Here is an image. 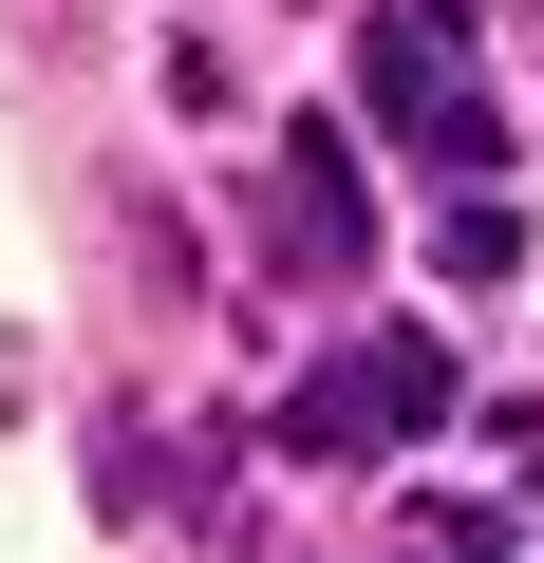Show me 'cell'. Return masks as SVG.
<instances>
[{
    "instance_id": "4",
    "label": "cell",
    "mask_w": 544,
    "mask_h": 563,
    "mask_svg": "<svg viewBox=\"0 0 544 563\" xmlns=\"http://www.w3.org/2000/svg\"><path fill=\"white\" fill-rule=\"evenodd\" d=\"M432 263H451V282H507V263H525V225H507V207H451V225H432Z\"/></svg>"
},
{
    "instance_id": "1",
    "label": "cell",
    "mask_w": 544,
    "mask_h": 563,
    "mask_svg": "<svg viewBox=\"0 0 544 563\" xmlns=\"http://www.w3.org/2000/svg\"><path fill=\"white\" fill-rule=\"evenodd\" d=\"M357 95L395 113V151L413 169H507V113H488V76H469V0H395V20H357Z\"/></svg>"
},
{
    "instance_id": "2",
    "label": "cell",
    "mask_w": 544,
    "mask_h": 563,
    "mask_svg": "<svg viewBox=\"0 0 544 563\" xmlns=\"http://www.w3.org/2000/svg\"><path fill=\"white\" fill-rule=\"evenodd\" d=\"M432 413H451V339H338V357L282 395V451L357 470V451H413Z\"/></svg>"
},
{
    "instance_id": "6",
    "label": "cell",
    "mask_w": 544,
    "mask_h": 563,
    "mask_svg": "<svg viewBox=\"0 0 544 563\" xmlns=\"http://www.w3.org/2000/svg\"><path fill=\"white\" fill-rule=\"evenodd\" d=\"M488 432H507V470H544V395H507V413H488Z\"/></svg>"
},
{
    "instance_id": "5",
    "label": "cell",
    "mask_w": 544,
    "mask_h": 563,
    "mask_svg": "<svg viewBox=\"0 0 544 563\" xmlns=\"http://www.w3.org/2000/svg\"><path fill=\"white\" fill-rule=\"evenodd\" d=\"M413 563H488V526H469V507H432V526H413Z\"/></svg>"
},
{
    "instance_id": "3",
    "label": "cell",
    "mask_w": 544,
    "mask_h": 563,
    "mask_svg": "<svg viewBox=\"0 0 544 563\" xmlns=\"http://www.w3.org/2000/svg\"><path fill=\"white\" fill-rule=\"evenodd\" d=\"M263 207H282V263H301V282H357V263H376V207H357V151H338V132H282Z\"/></svg>"
}]
</instances>
